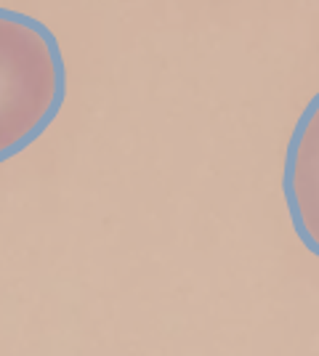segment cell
<instances>
[{
  "label": "cell",
  "mask_w": 319,
  "mask_h": 356,
  "mask_svg": "<svg viewBox=\"0 0 319 356\" xmlns=\"http://www.w3.org/2000/svg\"><path fill=\"white\" fill-rule=\"evenodd\" d=\"M67 102V61L40 19L0 8V163L30 149Z\"/></svg>",
  "instance_id": "1"
},
{
  "label": "cell",
  "mask_w": 319,
  "mask_h": 356,
  "mask_svg": "<svg viewBox=\"0 0 319 356\" xmlns=\"http://www.w3.org/2000/svg\"><path fill=\"white\" fill-rule=\"evenodd\" d=\"M282 194L295 237L319 258V90L290 134L282 168Z\"/></svg>",
  "instance_id": "2"
}]
</instances>
